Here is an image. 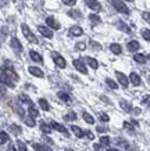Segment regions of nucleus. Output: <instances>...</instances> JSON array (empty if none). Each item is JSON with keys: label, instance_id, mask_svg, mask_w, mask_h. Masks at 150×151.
Returning a JSON list of instances; mask_svg holds the SVG:
<instances>
[{"label": "nucleus", "instance_id": "obj_1", "mask_svg": "<svg viewBox=\"0 0 150 151\" xmlns=\"http://www.w3.org/2000/svg\"><path fill=\"white\" fill-rule=\"evenodd\" d=\"M21 29H22V33H24V36L27 37L28 40L31 42V43H35V45H36L38 42V39H36V36H35V35H33V33H32V31L31 29H29V28H28V25L27 24H21Z\"/></svg>", "mask_w": 150, "mask_h": 151}, {"label": "nucleus", "instance_id": "obj_2", "mask_svg": "<svg viewBox=\"0 0 150 151\" xmlns=\"http://www.w3.org/2000/svg\"><path fill=\"white\" fill-rule=\"evenodd\" d=\"M3 72H4L7 76H11L14 81H17V79H18V75L15 73V71H14L13 65H11L10 61H6L4 63V65H3Z\"/></svg>", "mask_w": 150, "mask_h": 151}, {"label": "nucleus", "instance_id": "obj_3", "mask_svg": "<svg viewBox=\"0 0 150 151\" xmlns=\"http://www.w3.org/2000/svg\"><path fill=\"white\" fill-rule=\"evenodd\" d=\"M111 4H113L114 9L117 10V11H120V13L129 14V9H128L127 6H125V3L121 1V0H111Z\"/></svg>", "mask_w": 150, "mask_h": 151}, {"label": "nucleus", "instance_id": "obj_4", "mask_svg": "<svg viewBox=\"0 0 150 151\" xmlns=\"http://www.w3.org/2000/svg\"><path fill=\"white\" fill-rule=\"evenodd\" d=\"M51 57L54 60V64L59 67V68H65L67 67V63H65V60L59 54V53H51Z\"/></svg>", "mask_w": 150, "mask_h": 151}, {"label": "nucleus", "instance_id": "obj_5", "mask_svg": "<svg viewBox=\"0 0 150 151\" xmlns=\"http://www.w3.org/2000/svg\"><path fill=\"white\" fill-rule=\"evenodd\" d=\"M74 67L77 68V71H79L81 73H88V68H86V65L83 64V61L82 60H79V58H77V60H74Z\"/></svg>", "mask_w": 150, "mask_h": 151}, {"label": "nucleus", "instance_id": "obj_6", "mask_svg": "<svg viewBox=\"0 0 150 151\" xmlns=\"http://www.w3.org/2000/svg\"><path fill=\"white\" fill-rule=\"evenodd\" d=\"M0 83H3V85L11 87V89H14V87H15V85H14L13 81L10 79V76H7L4 72H0Z\"/></svg>", "mask_w": 150, "mask_h": 151}, {"label": "nucleus", "instance_id": "obj_7", "mask_svg": "<svg viewBox=\"0 0 150 151\" xmlns=\"http://www.w3.org/2000/svg\"><path fill=\"white\" fill-rule=\"evenodd\" d=\"M10 46H11V49H13L14 51H17V53H21V51H22V45L20 43V40L17 37H11Z\"/></svg>", "mask_w": 150, "mask_h": 151}, {"label": "nucleus", "instance_id": "obj_8", "mask_svg": "<svg viewBox=\"0 0 150 151\" xmlns=\"http://www.w3.org/2000/svg\"><path fill=\"white\" fill-rule=\"evenodd\" d=\"M85 4H86L89 9L93 10V11H100V10H101V4H100L97 0H85Z\"/></svg>", "mask_w": 150, "mask_h": 151}, {"label": "nucleus", "instance_id": "obj_9", "mask_svg": "<svg viewBox=\"0 0 150 151\" xmlns=\"http://www.w3.org/2000/svg\"><path fill=\"white\" fill-rule=\"evenodd\" d=\"M115 76H117V79H118V82L121 83V86L122 87H128V85H129V81H128V78L124 75L122 72H120V71H117L115 72Z\"/></svg>", "mask_w": 150, "mask_h": 151}, {"label": "nucleus", "instance_id": "obj_10", "mask_svg": "<svg viewBox=\"0 0 150 151\" xmlns=\"http://www.w3.org/2000/svg\"><path fill=\"white\" fill-rule=\"evenodd\" d=\"M50 128H53V129H56V130H59V132H61V133H64L65 136H68V130H67V128L64 126V125H61V124H59V122H51L50 124Z\"/></svg>", "mask_w": 150, "mask_h": 151}, {"label": "nucleus", "instance_id": "obj_11", "mask_svg": "<svg viewBox=\"0 0 150 151\" xmlns=\"http://www.w3.org/2000/svg\"><path fill=\"white\" fill-rule=\"evenodd\" d=\"M28 71H29V73H31V75L36 76V78H43V76H45L43 71H42L41 68H38V67H29V68H28Z\"/></svg>", "mask_w": 150, "mask_h": 151}, {"label": "nucleus", "instance_id": "obj_12", "mask_svg": "<svg viewBox=\"0 0 150 151\" xmlns=\"http://www.w3.org/2000/svg\"><path fill=\"white\" fill-rule=\"evenodd\" d=\"M38 31H39V32H41L45 37H47V39H50V37H53V32H51V31H50V29H49L47 27L39 25V27H38Z\"/></svg>", "mask_w": 150, "mask_h": 151}, {"label": "nucleus", "instance_id": "obj_13", "mask_svg": "<svg viewBox=\"0 0 150 151\" xmlns=\"http://www.w3.org/2000/svg\"><path fill=\"white\" fill-rule=\"evenodd\" d=\"M129 81L132 82V85H133V86H139V85L142 83L141 76H139L136 72H131V75H129Z\"/></svg>", "mask_w": 150, "mask_h": 151}, {"label": "nucleus", "instance_id": "obj_14", "mask_svg": "<svg viewBox=\"0 0 150 151\" xmlns=\"http://www.w3.org/2000/svg\"><path fill=\"white\" fill-rule=\"evenodd\" d=\"M46 24H47L50 28L56 29V31H59V29H60V24L57 22V21H56L53 17H47V18H46Z\"/></svg>", "mask_w": 150, "mask_h": 151}, {"label": "nucleus", "instance_id": "obj_15", "mask_svg": "<svg viewBox=\"0 0 150 151\" xmlns=\"http://www.w3.org/2000/svg\"><path fill=\"white\" fill-rule=\"evenodd\" d=\"M82 33H83V31H82V28L78 27V25H74V27L70 28V35H71V36H81Z\"/></svg>", "mask_w": 150, "mask_h": 151}, {"label": "nucleus", "instance_id": "obj_16", "mask_svg": "<svg viewBox=\"0 0 150 151\" xmlns=\"http://www.w3.org/2000/svg\"><path fill=\"white\" fill-rule=\"evenodd\" d=\"M29 57L32 58V61H35V63H39V64H42L43 63V58H42V55L39 54V53H36V51H29Z\"/></svg>", "mask_w": 150, "mask_h": 151}, {"label": "nucleus", "instance_id": "obj_17", "mask_svg": "<svg viewBox=\"0 0 150 151\" xmlns=\"http://www.w3.org/2000/svg\"><path fill=\"white\" fill-rule=\"evenodd\" d=\"M71 130H72L74 134H75L77 137H79V139L85 136V132H83V130H82L79 126H77V125H72V126H71Z\"/></svg>", "mask_w": 150, "mask_h": 151}, {"label": "nucleus", "instance_id": "obj_18", "mask_svg": "<svg viewBox=\"0 0 150 151\" xmlns=\"http://www.w3.org/2000/svg\"><path fill=\"white\" fill-rule=\"evenodd\" d=\"M139 47H141V45H139V42H136V40H132L128 43V50L132 51V53H135L136 50H139Z\"/></svg>", "mask_w": 150, "mask_h": 151}, {"label": "nucleus", "instance_id": "obj_19", "mask_svg": "<svg viewBox=\"0 0 150 151\" xmlns=\"http://www.w3.org/2000/svg\"><path fill=\"white\" fill-rule=\"evenodd\" d=\"M85 61L89 64V67H91V68H93V69L99 68V61H97V60L92 58V57H86V58H85Z\"/></svg>", "mask_w": 150, "mask_h": 151}, {"label": "nucleus", "instance_id": "obj_20", "mask_svg": "<svg viewBox=\"0 0 150 151\" xmlns=\"http://www.w3.org/2000/svg\"><path fill=\"white\" fill-rule=\"evenodd\" d=\"M133 60H135L136 63H139V64H145V63H147V55H145V54H135L133 55Z\"/></svg>", "mask_w": 150, "mask_h": 151}, {"label": "nucleus", "instance_id": "obj_21", "mask_svg": "<svg viewBox=\"0 0 150 151\" xmlns=\"http://www.w3.org/2000/svg\"><path fill=\"white\" fill-rule=\"evenodd\" d=\"M67 14H68L71 18H75V19L82 18V13L79 11V10H70V11H68Z\"/></svg>", "mask_w": 150, "mask_h": 151}, {"label": "nucleus", "instance_id": "obj_22", "mask_svg": "<svg viewBox=\"0 0 150 151\" xmlns=\"http://www.w3.org/2000/svg\"><path fill=\"white\" fill-rule=\"evenodd\" d=\"M110 50L113 51L114 54H121V51H122V47L120 46L118 43H113V45H110Z\"/></svg>", "mask_w": 150, "mask_h": 151}, {"label": "nucleus", "instance_id": "obj_23", "mask_svg": "<svg viewBox=\"0 0 150 151\" xmlns=\"http://www.w3.org/2000/svg\"><path fill=\"white\" fill-rule=\"evenodd\" d=\"M28 112H29V115H31L32 118H36V116H39V111H38V108L35 107L33 104L29 105V108H28Z\"/></svg>", "mask_w": 150, "mask_h": 151}, {"label": "nucleus", "instance_id": "obj_24", "mask_svg": "<svg viewBox=\"0 0 150 151\" xmlns=\"http://www.w3.org/2000/svg\"><path fill=\"white\" fill-rule=\"evenodd\" d=\"M32 147H33L35 150H38V151H53V150H50L47 146H45V144H39V143H33Z\"/></svg>", "mask_w": 150, "mask_h": 151}, {"label": "nucleus", "instance_id": "obj_25", "mask_svg": "<svg viewBox=\"0 0 150 151\" xmlns=\"http://www.w3.org/2000/svg\"><path fill=\"white\" fill-rule=\"evenodd\" d=\"M39 105H41V108L43 111H49L50 110V105H49V103H47V100H45V99H39Z\"/></svg>", "mask_w": 150, "mask_h": 151}, {"label": "nucleus", "instance_id": "obj_26", "mask_svg": "<svg viewBox=\"0 0 150 151\" xmlns=\"http://www.w3.org/2000/svg\"><path fill=\"white\" fill-rule=\"evenodd\" d=\"M82 116H83V119H85V122H86V124H89V125H93V124H95V118H93L91 114L83 112V115H82Z\"/></svg>", "mask_w": 150, "mask_h": 151}, {"label": "nucleus", "instance_id": "obj_27", "mask_svg": "<svg viewBox=\"0 0 150 151\" xmlns=\"http://www.w3.org/2000/svg\"><path fill=\"white\" fill-rule=\"evenodd\" d=\"M120 105H121V108H122L124 111H127V112H129V111L132 110L131 104H129L128 101H125V100H121V101H120Z\"/></svg>", "mask_w": 150, "mask_h": 151}, {"label": "nucleus", "instance_id": "obj_28", "mask_svg": "<svg viewBox=\"0 0 150 151\" xmlns=\"http://www.w3.org/2000/svg\"><path fill=\"white\" fill-rule=\"evenodd\" d=\"M118 28L121 29V31H124V32H127V33H131V32H132L131 28L128 27L125 22H122V21H120V22H118Z\"/></svg>", "mask_w": 150, "mask_h": 151}, {"label": "nucleus", "instance_id": "obj_29", "mask_svg": "<svg viewBox=\"0 0 150 151\" xmlns=\"http://www.w3.org/2000/svg\"><path fill=\"white\" fill-rule=\"evenodd\" d=\"M89 19H91V22L93 24V25H97V24L101 22L100 17L99 15H96V14H91V15H89Z\"/></svg>", "mask_w": 150, "mask_h": 151}, {"label": "nucleus", "instance_id": "obj_30", "mask_svg": "<svg viewBox=\"0 0 150 151\" xmlns=\"http://www.w3.org/2000/svg\"><path fill=\"white\" fill-rule=\"evenodd\" d=\"M59 99H61L63 101H65V103H71V97L67 94V93H64V92H59Z\"/></svg>", "mask_w": 150, "mask_h": 151}, {"label": "nucleus", "instance_id": "obj_31", "mask_svg": "<svg viewBox=\"0 0 150 151\" xmlns=\"http://www.w3.org/2000/svg\"><path fill=\"white\" fill-rule=\"evenodd\" d=\"M20 101H21V103H25V104H28V105L33 104V103H32V100L27 96V94H20Z\"/></svg>", "mask_w": 150, "mask_h": 151}, {"label": "nucleus", "instance_id": "obj_32", "mask_svg": "<svg viewBox=\"0 0 150 151\" xmlns=\"http://www.w3.org/2000/svg\"><path fill=\"white\" fill-rule=\"evenodd\" d=\"M10 140V136L6 132H0V144H4Z\"/></svg>", "mask_w": 150, "mask_h": 151}, {"label": "nucleus", "instance_id": "obj_33", "mask_svg": "<svg viewBox=\"0 0 150 151\" xmlns=\"http://www.w3.org/2000/svg\"><path fill=\"white\" fill-rule=\"evenodd\" d=\"M41 130L42 132H45V133H47L49 134L50 132H51V128H50L47 124H45V122H41Z\"/></svg>", "mask_w": 150, "mask_h": 151}, {"label": "nucleus", "instance_id": "obj_34", "mask_svg": "<svg viewBox=\"0 0 150 151\" xmlns=\"http://www.w3.org/2000/svg\"><path fill=\"white\" fill-rule=\"evenodd\" d=\"M24 121H25V124H27L28 126H29V128H33V126L36 125V122H35V119L32 118V116H29V118H25Z\"/></svg>", "mask_w": 150, "mask_h": 151}, {"label": "nucleus", "instance_id": "obj_35", "mask_svg": "<svg viewBox=\"0 0 150 151\" xmlns=\"http://www.w3.org/2000/svg\"><path fill=\"white\" fill-rule=\"evenodd\" d=\"M142 36H143V39H145L146 42H149V40H150V31L147 29V28L142 31Z\"/></svg>", "mask_w": 150, "mask_h": 151}, {"label": "nucleus", "instance_id": "obj_36", "mask_svg": "<svg viewBox=\"0 0 150 151\" xmlns=\"http://www.w3.org/2000/svg\"><path fill=\"white\" fill-rule=\"evenodd\" d=\"M106 83H107V85H109L111 89H114V90H115V89H118V85L114 82L113 79H106Z\"/></svg>", "mask_w": 150, "mask_h": 151}, {"label": "nucleus", "instance_id": "obj_37", "mask_svg": "<svg viewBox=\"0 0 150 151\" xmlns=\"http://www.w3.org/2000/svg\"><path fill=\"white\" fill-rule=\"evenodd\" d=\"M91 46H92V49L95 51H100L101 50V46H100L97 42H95V40H91Z\"/></svg>", "mask_w": 150, "mask_h": 151}, {"label": "nucleus", "instance_id": "obj_38", "mask_svg": "<svg viewBox=\"0 0 150 151\" xmlns=\"http://www.w3.org/2000/svg\"><path fill=\"white\" fill-rule=\"evenodd\" d=\"M10 129H11V132H13L14 134H20V133L22 132V130H21V128H20V126H17V125H11V126H10Z\"/></svg>", "mask_w": 150, "mask_h": 151}, {"label": "nucleus", "instance_id": "obj_39", "mask_svg": "<svg viewBox=\"0 0 150 151\" xmlns=\"http://www.w3.org/2000/svg\"><path fill=\"white\" fill-rule=\"evenodd\" d=\"M100 144H101V146H109L110 144V137L109 136H103V137H100Z\"/></svg>", "mask_w": 150, "mask_h": 151}, {"label": "nucleus", "instance_id": "obj_40", "mask_svg": "<svg viewBox=\"0 0 150 151\" xmlns=\"http://www.w3.org/2000/svg\"><path fill=\"white\" fill-rule=\"evenodd\" d=\"M17 146H18L20 151H28L27 146H25V143H24L22 140H17Z\"/></svg>", "mask_w": 150, "mask_h": 151}, {"label": "nucleus", "instance_id": "obj_41", "mask_svg": "<svg viewBox=\"0 0 150 151\" xmlns=\"http://www.w3.org/2000/svg\"><path fill=\"white\" fill-rule=\"evenodd\" d=\"M64 119L65 121H74V119H77V114L75 112H70V114H67L64 116Z\"/></svg>", "mask_w": 150, "mask_h": 151}, {"label": "nucleus", "instance_id": "obj_42", "mask_svg": "<svg viewBox=\"0 0 150 151\" xmlns=\"http://www.w3.org/2000/svg\"><path fill=\"white\" fill-rule=\"evenodd\" d=\"M99 118H100V121H103V122H109L110 121V116L106 114V112H100Z\"/></svg>", "mask_w": 150, "mask_h": 151}, {"label": "nucleus", "instance_id": "obj_43", "mask_svg": "<svg viewBox=\"0 0 150 151\" xmlns=\"http://www.w3.org/2000/svg\"><path fill=\"white\" fill-rule=\"evenodd\" d=\"M63 3L65 6H74L77 3V0H63Z\"/></svg>", "mask_w": 150, "mask_h": 151}, {"label": "nucleus", "instance_id": "obj_44", "mask_svg": "<svg viewBox=\"0 0 150 151\" xmlns=\"http://www.w3.org/2000/svg\"><path fill=\"white\" fill-rule=\"evenodd\" d=\"M124 128L127 129L128 132H133V128H132L131 124H128V122H124Z\"/></svg>", "mask_w": 150, "mask_h": 151}, {"label": "nucleus", "instance_id": "obj_45", "mask_svg": "<svg viewBox=\"0 0 150 151\" xmlns=\"http://www.w3.org/2000/svg\"><path fill=\"white\" fill-rule=\"evenodd\" d=\"M97 129V132L99 133H106L107 130H109V128H104V126H99V128H96Z\"/></svg>", "mask_w": 150, "mask_h": 151}, {"label": "nucleus", "instance_id": "obj_46", "mask_svg": "<svg viewBox=\"0 0 150 151\" xmlns=\"http://www.w3.org/2000/svg\"><path fill=\"white\" fill-rule=\"evenodd\" d=\"M77 49L78 50H85V49H86V45H85V43H78Z\"/></svg>", "mask_w": 150, "mask_h": 151}, {"label": "nucleus", "instance_id": "obj_47", "mask_svg": "<svg viewBox=\"0 0 150 151\" xmlns=\"http://www.w3.org/2000/svg\"><path fill=\"white\" fill-rule=\"evenodd\" d=\"M4 94H6V89L3 86H0V99L4 97Z\"/></svg>", "mask_w": 150, "mask_h": 151}, {"label": "nucleus", "instance_id": "obj_48", "mask_svg": "<svg viewBox=\"0 0 150 151\" xmlns=\"http://www.w3.org/2000/svg\"><path fill=\"white\" fill-rule=\"evenodd\" d=\"M143 18H145L146 22H149V13L146 11V13H143Z\"/></svg>", "mask_w": 150, "mask_h": 151}, {"label": "nucleus", "instance_id": "obj_49", "mask_svg": "<svg viewBox=\"0 0 150 151\" xmlns=\"http://www.w3.org/2000/svg\"><path fill=\"white\" fill-rule=\"evenodd\" d=\"M93 148H95L96 151H100V148H101V144H95V146H93Z\"/></svg>", "mask_w": 150, "mask_h": 151}, {"label": "nucleus", "instance_id": "obj_50", "mask_svg": "<svg viewBox=\"0 0 150 151\" xmlns=\"http://www.w3.org/2000/svg\"><path fill=\"white\" fill-rule=\"evenodd\" d=\"M7 4V0H0V7H4Z\"/></svg>", "mask_w": 150, "mask_h": 151}, {"label": "nucleus", "instance_id": "obj_51", "mask_svg": "<svg viewBox=\"0 0 150 151\" xmlns=\"http://www.w3.org/2000/svg\"><path fill=\"white\" fill-rule=\"evenodd\" d=\"M9 151H17V150H15V146H13V144H10Z\"/></svg>", "mask_w": 150, "mask_h": 151}, {"label": "nucleus", "instance_id": "obj_52", "mask_svg": "<svg viewBox=\"0 0 150 151\" xmlns=\"http://www.w3.org/2000/svg\"><path fill=\"white\" fill-rule=\"evenodd\" d=\"M85 134H88V136H89V137H91V139H93V134H92L91 132H86V133H85Z\"/></svg>", "mask_w": 150, "mask_h": 151}, {"label": "nucleus", "instance_id": "obj_53", "mask_svg": "<svg viewBox=\"0 0 150 151\" xmlns=\"http://www.w3.org/2000/svg\"><path fill=\"white\" fill-rule=\"evenodd\" d=\"M107 151H118V150H117V148H110V147H109V148H107Z\"/></svg>", "mask_w": 150, "mask_h": 151}, {"label": "nucleus", "instance_id": "obj_54", "mask_svg": "<svg viewBox=\"0 0 150 151\" xmlns=\"http://www.w3.org/2000/svg\"><path fill=\"white\" fill-rule=\"evenodd\" d=\"M45 139H46V142H47V143H50V144H51V143H53V142H51V140H50L49 137H45Z\"/></svg>", "mask_w": 150, "mask_h": 151}, {"label": "nucleus", "instance_id": "obj_55", "mask_svg": "<svg viewBox=\"0 0 150 151\" xmlns=\"http://www.w3.org/2000/svg\"><path fill=\"white\" fill-rule=\"evenodd\" d=\"M65 151H74V150H71V148H67V150H65Z\"/></svg>", "mask_w": 150, "mask_h": 151}, {"label": "nucleus", "instance_id": "obj_56", "mask_svg": "<svg viewBox=\"0 0 150 151\" xmlns=\"http://www.w3.org/2000/svg\"><path fill=\"white\" fill-rule=\"evenodd\" d=\"M127 1H133V0H127Z\"/></svg>", "mask_w": 150, "mask_h": 151}]
</instances>
